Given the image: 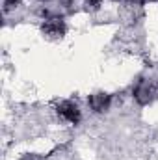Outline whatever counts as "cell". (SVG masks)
Instances as JSON below:
<instances>
[{
  "label": "cell",
  "instance_id": "6da1fadb",
  "mask_svg": "<svg viewBox=\"0 0 158 160\" xmlns=\"http://www.w3.org/2000/svg\"><path fill=\"white\" fill-rule=\"evenodd\" d=\"M41 32H43V36H47L48 39H60V38L65 36L67 26H65L63 19H60V17H48V19H45V22L41 24Z\"/></svg>",
  "mask_w": 158,
  "mask_h": 160
},
{
  "label": "cell",
  "instance_id": "7a4b0ae2",
  "mask_svg": "<svg viewBox=\"0 0 158 160\" xmlns=\"http://www.w3.org/2000/svg\"><path fill=\"white\" fill-rule=\"evenodd\" d=\"M56 112H58V116H60L62 119L67 121V123H71V125H78L80 118H82L78 104L73 102V101H62V102L56 106Z\"/></svg>",
  "mask_w": 158,
  "mask_h": 160
},
{
  "label": "cell",
  "instance_id": "3957f363",
  "mask_svg": "<svg viewBox=\"0 0 158 160\" xmlns=\"http://www.w3.org/2000/svg\"><path fill=\"white\" fill-rule=\"evenodd\" d=\"M87 104H89V108H91L95 114H102V112H106V110L110 108V104H112V95L102 93V91L93 93V95H89Z\"/></svg>",
  "mask_w": 158,
  "mask_h": 160
},
{
  "label": "cell",
  "instance_id": "277c9868",
  "mask_svg": "<svg viewBox=\"0 0 158 160\" xmlns=\"http://www.w3.org/2000/svg\"><path fill=\"white\" fill-rule=\"evenodd\" d=\"M132 95H134V101L141 106L149 104L153 101V88L147 84V82H140L134 89H132Z\"/></svg>",
  "mask_w": 158,
  "mask_h": 160
},
{
  "label": "cell",
  "instance_id": "5b68a950",
  "mask_svg": "<svg viewBox=\"0 0 158 160\" xmlns=\"http://www.w3.org/2000/svg\"><path fill=\"white\" fill-rule=\"evenodd\" d=\"M2 2H4V11H9L11 8L21 4V0H2Z\"/></svg>",
  "mask_w": 158,
  "mask_h": 160
},
{
  "label": "cell",
  "instance_id": "8992f818",
  "mask_svg": "<svg viewBox=\"0 0 158 160\" xmlns=\"http://www.w3.org/2000/svg\"><path fill=\"white\" fill-rule=\"evenodd\" d=\"M21 160H39L36 155H24V157H21Z\"/></svg>",
  "mask_w": 158,
  "mask_h": 160
},
{
  "label": "cell",
  "instance_id": "52a82bcc",
  "mask_svg": "<svg viewBox=\"0 0 158 160\" xmlns=\"http://www.w3.org/2000/svg\"><path fill=\"white\" fill-rule=\"evenodd\" d=\"M87 2H89V4H91V6H99V4H101V2H102V0H87Z\"/></svg>",
  "mask_w": 158,
  "mask_h": 160
},
{
  "label": "cell",
  "instance_id": "ba28073f",
  "mask_svg": "<svg viewBox=\"0 0 158 160\" xmlns=\"http://www.w3.org/2000/svg\"><path fill=\"white\" fill-rule=\"evenodd\" d=\"M130 2H134V0H130Z\"/></svg>",
  "mask_w": 158,
  "mask_h": 160
}]
</instances>
